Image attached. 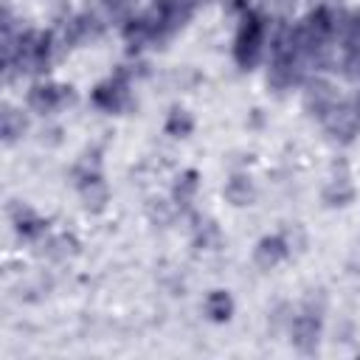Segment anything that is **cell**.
<instances>
[{"label": "cell", "mask_w": 360, "mask_h": 360, "mask_svg": "<svg viewBox=\"0 0 360 360\" xmlns=\"http://www.w3.org/2000/svg\"><path fill=\"white\" fill-rule=\"evenodd\" d=\"M262 45H264V25H262V17L259 14H248L245 22H242V31L236 37V62L242 68H253L259 53H262Z\"/></svg>", "instance_id": "obj_1"}, {"label": "cell", "mask_w": 360, "mask_h": 360, "mask_svg": "<svg viewBox=\"0 0 360 360\" xmlns=\"http://www.w3.org/2000/svg\"><path fill=\"white\" fill-rule=\"evenodd\" d=\"M70 98V87H59V84H39L31 90L28 104L37 112H53L56 107H62Z\"/></svg>", "instance_id": "obj_2"}, {"label": "cell", "mask_w": 360, "mask_h": 360, "mask_svg": "<svg viewBox=\"0 0 360 360\" xmlns=\"http://www.w3.org/2000/svg\"><path fill=\"white\" fill-rule=\"evenodd\" d=\"M323 118H326V127L335 135H340V138H352V132L357 129V115L352 110H346V107H338L335 104Z\"/></svg>", "instance_id": "obj_3"}, {"label": "cell", "mask_w": 360, "mask_h": 360, "mask_svg": "<svg viewBox=\"0 0 360 360\" xmlns=\"http://www.w3.org/2000/svg\"><path fill=\"white\" fill-rule=\"evenodd\" d=\"M124 96H127V87L115 79H110L107 84H101V87H96V93H93V101L98 104V107H104V110H118L121 107V101H124Z\"/></svg>", "instance_id": "obj_4"}, {"label": "cell", "mask_w": 360, "mask_h": 360, "mask_svg": "<svg viewBox=\"0 0 360 360\" xmlns=\"http://www.w3.org/2000/svg\"><path fill=\"white\" fill-rule=\"evenodd\" d=\"M284 253H287L284 242H281L278 236H273V239H264V242L256 248V262H259L262 267H270V264H276L278 259H284Z\"/></svg>", "instance_id": "obj_5"}, {"label": "cell", "mask_w": 360, "mask_h": 360, "mask_svg": "<svg viewBox=\"0 0 360 360\" xmlns=\"http://www.w3.org/2000/svg\"><path fill=\"white\" fill-rule=\"evenodd\" d=\"M315 340H318V318L301 315V318L295 321V343L307 349V346L315 343Z\"/></svg>", "instance_id": "obj_6"}, {"label": "cell", "mask_w": 360, "mask_h": 360, "mask_svg": "<svg viewBox=\"0 0 360 360\" xmlns=\"http://www.w3.org/2000/svg\"><path fill=\"white\" fill-rule=\"evenodd\" d=\"M208 315H211L214 321H225V318L231 315V298H228L222 290L211 292V298H208Z\"/></svg>", "instance_id": "obj_7"}, {"label": "cell", "mask_w": 360, "mask_h": 360, "mask_svg": "<svg viewBox=\"0 0 360 360\" xmlns=\"http://www.w3.org/2000/svg\"><path fill=\"white\" fill-rule=\"evenodd\" d=\"M349 197H352V186H349L346 180H338V183H332V188L326 191V200H329L332 205H343Z\"/></svg>", "instance_id": "obj_8"}, {"label": "cell", "mask_w": 360, "mask_h": 360, "mask_svg": "<svg viewBox=\"0 0 360 360\" xmlns=\"http://www.w3.org/2000/svg\"><path fill=\"white\" fill-rule=\"evenodd\" d=\"M17 129H22V121H17L14 110H6L3 112V135H6V141H11L17 135Z\"/></svg>", "instance_id": "obj_9"}, {"label": "cell", "mask_w": 360, "mask_h": 360, "mask_svg": "<svg viewBox=\"0 0 360 360\" xmlns=\"http://www.w3.org/2000/svg\"><path fill=\"white\" fill-rule=\"evenodd\" d=\"M191 129V121H188V115L186 112H180V110H174V115H172V121H169V132H180V135H186Z\"/></svg>", "instance_id": "obj_10"}, {"label": "cell", "mask_w": 360, "mask_h": 360, "mask_svg": "<svg viewBox=\"0 0 360 360\" xmlns=\"http://www.w3.org/2000/svg\"><path fill=\"white\" fill-rule=\"evenodd\" d=\"M104 3H110V6H121L124 0H104Z\"/></svg>", "instance_id": "obj_11"}]
</instances>
